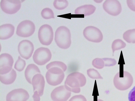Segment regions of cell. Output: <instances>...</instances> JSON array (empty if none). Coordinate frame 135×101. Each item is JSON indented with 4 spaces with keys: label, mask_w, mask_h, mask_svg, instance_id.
I'll use <instances>...</instances> for the list:
<instances>
[{
    "label": "cell",
    "mask_w": 135,
    "mask_h": 101,
    "mask_svg": "<svg viewBox=\"0 0 135 101\" xmlns=\"http://www.w3.org/2000/svg\"><path fill=\"white\" fill-rule=\"evenodd\" d=\"M86 82L84 75L78 72H74L67 77L64 83L65 87L70 92L79 93L80 91V87L84 86Z\"/></svg>",
    "instance_id": "2"
},
{
    "label": "cell",
    "mask_w": 135,
    "mask_h": 101,
    "mask_svg": "<svg viewBox=\"0 0 135 101\" xmlns=\"http://www.w3.org/2000/svg\"><path fill=\"white\" fill-rule=\"evenodd\" d=\"M127 2L129 8L132 10L135 11V0H127Z\"/></svg>",
    "instance_id": "30"
},
{
    "label": "cell",
    "mask_w": 135,
    "mask_h": 101,
    "mask_svg": "<svg viewBox=\"0 0 135 101\" xmlns=\"http://www.w3.org/2000/svg\"><path fill=\"white\" fill-rule=\"evenodd\" d=\"M83 34L85 38L90 42L99 43L103 40V35L101 31L93 26L86 27L83 31Z\"/></svg>",
    "instance_id": "8"
},
{
    "label": "cell",
    "mask_w": 135,
    "mask_h": 101,
    "mask_svg": "<svg viewBox=\"0 0 135 101\" xmlns=\"http://www.w3.org/2000/svg\"><path fill=\"white\" fill-rule=\"evenodd\" d=\"M123 37L128 43H135V29L126 31L123 34Z\"/></svg>",
    "instance_id": "20"
},
{
    "label": "cell",
    "mask_w": 135,
    "mask_h": 101,
    "mask_svg": "<svg viewBox=\"0 0 135 101\" xmlns=\"http://www.w3.org/2000/svg\"><path fill=\"white\" fill-rule=\"evenodd\" d=\"M68 2L66 0H55L53 2L55 8L58 10H62L66 8L68 5Z\"/></svg>",
    "instance_id": "22"
},
{
    "label": "cell",
    "mask_w": 135,
    "mask_h": 101,
    "mask_svg": "<svg viewBox=\"0 0 135 101\" xmlns=\"http://www.w3.org/2000/svg\"><path fill=\"white\" fill-rule=\"evenodd\" d=\"M21 6V2L19 0H2L0 2L1 9L8 14L16 13L20 10Z\"/></svg>",
    "instance_id": "9"
},
{
    "label": "cell",
    "mask_w": 135,
    "mask_h": 101,
    "mask_svg": "<svg viewBox=\"0 0 135 101\" xmlns=\"http://www.w3.org/2000/svg\"><path fill=\"white\" fill-rule=\"evenodd\" d=\"M97 101H103L102 100L100 99H98L97 100Z\"/></svg>",
    "instance_id": "32"
},
{
    "label": "cell",
    "mask_w": 135,
    "mask_h": 101,
    "mask_svg": "<svg viewBox=\"0 0 135 101\" xmlns=\"http://www.w3.org/2000/svg\"><path fill=\"white\" fill-rule=\"evenodd\" d=\"M26 65L25 61L18 56L14 65V68L17 71L21 72L24 69Z\"/></svg>",
    "instance_id": "24"
},
{
    "label": "cell",
    "mask_w": 135,
    "mask_h": 101,
    "mask_svg": "<svg viewBox=\"0 0 135 101\" xmlns=\"http://www.w3.org/2000/svg\"><path fill=\"white\" fill-rule=\"evenodd\" d=\"M17 77L16 71L12 69L8 73L4 75H0V80L2 83L9 85L13 83Z\"/></svg>",
    "instance_id": "19"
},
{
    "label": "cell",
    "mask_w": 135,
    "mask_h": 101,
    "mask_svg": "<svg viewBox=\"0 0 135 101\" xmlns=\"http://www.w3.org/2000/svg\"><path fill=\"white\" fill-rule=\"evenodd\" d=\"M15 27L10 24H6L0 26V39L5 40L11 37L14 32Z\"/></svg>",
    "instance_id": "16"
},
{
    "label": "cell",
    "mask_w": 135,
    "mask_h": 101,
    "mask_svg": "<svg viewBox=\"0 0 135 101\" xmlns=\"http://www.w3.org/2000/svg\"><path fill=\"white\" fill-rule=\"evenodd\" d=\"M54 33L52 27L49 25L45 24L39 28L38 32L39 41L42 44L48 46L52 43Z\"/></svg>",
    "instance_id": "6"
},
{
    "label": "cell",
    "mask_w": 135,
    "mask_h": 101,
    "mask_svg": "<svg viewBox=\"0 0 135 101\" xmlns=\"http://www.w3.org/2000/svg\"><path fill=\"white\" fill-rule=\"evenodd\" d=\"M51 57V53L49 49L47 48L41 47L35 50L33 55V59L35 63L42 65L49 62Z\"/></svg>",
    "instance_id": "5"
},
{
    "label": "cell",
    "mask_w": 135,
    "mask_h": 101,
    "mask_svg": "<svg viewBox=\"0 0 135 101\" xmlns=\"http://www.w3.org/2000/svg\"><path fill=\"white\" fill-rule=\"evenodd\" d=\"M126 46V43L121 39H117L114 40L112 45L113 55L115 50H118L124 48Z\"/></svg>",
    "instance_id": "21"
},
{
    "label": "cell",
    "mask_w": 135,
    "mask_h": 101,
    "mask_svg": "<svg viewBox=\"0 0 135 101\" xmlns=\"http://www.w3.org/2000/svg\"><path fill=\"white\" fill-rule=\"evenodd\" d=\"M133 82L132 76L128 72H123V76L120 72L117 73L113 79V83L115 87L120 90H124L129 88Z\"/></svg>",
    "instance_id": "4"
},
{
    "label": "cell",
    "mask_w": 135,
    "mask_h": 101,
    "mask_svg": "<svg viewBox=\"0 0 135 101\" xmlns=\"http://www.w3.org/2000/svg\"><path fill=\"white\" fill-rule=\"evenodd\" d=\"M96 7L91 4L84 5L77 8L75 10V13L77 14H84L85 16L93 14L96 10Z\"/></svg>",
    "instance_id": "18"
},
{
    "label": "cell",
    "mask_w": 135,
    "mask_h": 101,
    "mask_svg": "<svg viewBox=\"0 0 135 101\" xmlns=\"http://www.w3.org/2000/svg\"><path fill=\"white\" fill-rule=\"evenodd\" d=\"M41 15L42 17L45 19H49L55 18L53 11L48 8L43 9L41 12Z\"/></svg>",
    "instance_id": "23"
},
{
    "label": "cell",
    "mask_w": 135,
    "mask_h": 101,
    "mask_svg": "<svg viewBox=\"0 0 135 101\" xmlns=\"http://www.w3.org/2000/svg\"><path fill=\"white\" fill-rule=\"evenodd\" d=\"M87 74L89 77L92 79H103L98 72L93 68L88 69L87 70Z\"/></svg>",
    "instance_id": "25"
},
{
    "label": "cell",
    "mask_w": 135,
    "mask_h": 101,
    "mask_svg": "<svg viewBox=\"0 0 135 101\" xmlns=\"http://www.w3.org/2000/svg\"><path fill=\"white\" fill-rule=\"evenodd\" d=\"M35 29L33 22L30 20H25L19 23L17 28L16 34L20 37H27L33 34Z\"/></svg>",
    "instance_id": "7"
},
{
    "label": "cell",
    "mask_w": 135,
    "mask_h": 101,
    "mask_svg": "<svg viewBox=\"0 0 135 101\" xmlns=\"http://www.w3.org/2000/svg\"><path fill=\"white\" fill-rule=\"evenodd\" d=\"M104 10L108 13L116 16L121 12L122 8L120 3L117 0H107L103 4Z\"/></svg>",
    "instance_id": "14"
},
{
    "label": "cell",
    "mask_w": 135,
    "mask_h": 101,
    "mask_svg": "<svg viewBox=\"0 0 135 101\" xmlns=\"http://www.w3.org/2000/svg\"><path fill=\"white\" fill-rule=\"evenodd\" d=\"M46 68L48 70L45 75L48 83L53 86L61 84L64 77V72L67 69L66 65L60 61H54L48 64Z\"/></svg>",
    "instance_id": "1"
},
{
    "label": "cell",
    "mask_w": 135,
    "mask_h": 101,
    "mask_svg": "<svg viewBox=\"0 0 135 101\" xmlns=\"http://www.w3.org/2000/svg\"><path fill=\"white\" fill-rule=\"evenodd\" d=\"M69 101H87V100L84 96L81 95H79L73 96Z\"/></svg>",
    "instance_id": "28"
},
{
    "label": "cell",
    "mask_w": 135,
    "mask_h": 101,
    "mask_svg": "<svg viewBox=\"0 0 135 101\" xmlns=\"http://www.w3.org/2000/svg\"><path fill=\"white\" fill-rule=\"evenodd\" d=\"M40 96L37 91L34 92V94L32 96L33 101H40Z\"/></svg>",
    "instance_id": "31"
},
{
    "label": "cell",
    "mask_w": 135,
    "mask_h": 101,
    "mask_svg": "<svg viewBox=\"0 0 135 101\" xmlns=\"http://www.w3.org/2000/svg\"><path fill=\"white\" fill-rule=\"evenodd\" d=\"M18 51L22 58L28 59L32 56L34 50L33 44L30 41L24 40L21 41L18 47Z\"/></svg>",
    "instance_id": "10"
},
{
    "label": "cell",
    "mask_w": 135,
    "mask_h": 101,
    "mask_svg": "<svg viewBox=\"0 0 135 101\" xmlns=\"http://www.w3.org/2000/svg\"><path fill=\"white\" fill-rule=\"evenodd\" d=\"M14 62L12 57L7 53H2L0 55V74L4 75L12 70Z\"/></svg>",
    "instance_id": "11"
},
{
    "label": "cell",
    "mask_w": 135,
    "mask_h": 101,
    "mask_svg": "<svg viewBox=\"0 0 135 101\" xmlns=\"http://www.w3.org/2000/svg\"><path fill=\"white\" fill-rule=\"evenodd\" d=\"M71 34L69 29L67 27L61 26L56 29L55 33V41L60 48L66 49L71 43Z\"/></svg>",
    "instance_id": "3"
},
{
    "label": "cell",
    "mask_w": 135,
    "mask_h": 101,
    "mask_svg": "<svg viewBox=\"0 0 135 101\" xmlns=\"http://www.w3.org/2000/svg\"><path fill=\"white\" fill-rule=\"evenodd\" d=\"M30 96L28 92L22 88L12 90L7 95L6 101H26Z\"/></svg>",
    "instance_id": "13"
},
{
    "label": "cell",
    "mask_w": 135,
    "mask_h": 101,
    "mask_svg": "<svg viewBox=\"0 0 135 101\" xmlns=\"http://www.w3.org/2000/svg\"><path fill=\"white\" fill-rule=\"evenodd\" d=\"M105 66H111L115 65L117 63L116 60L114 59L109 58H103Z\"/></svg>",
    "instance_id": "27"
},
{
    "label": "cell",
    "mask_w": 135,
    "mask_h": 101,
    "mask_svg": "<svg viewBox=\"0 0 135 101\" xmlns=\"http://www.w3.org/2000/svg\"><path fill=\"white\" fill-rule=\"evenodd\" d=\"M71 92L64 85L55 88L52 92L51 97L53 101H66L70 97Z\"/></svg>",
    "instance_id": "12"
},
{
    "label": "cell",
    "mask_w": 135,
    "mask_h": 101,
    "mask_svg": "<svg viewBox=\"0 0 135 101\" xmlns=\"http://www.w3.org/2000/svg\"><path fill=\"white\" fill-rule=\"evenodd\" d=\"M45 83L44 78L43 75L41 74H35L32 79L33 92L37 91L40 96H42L44 93Z\"/></svg>",
    "instance_id": "15"
},
{
    "label": "cell",
    "mask_w": 135,
    "mask_h": 101,
    "mask_svg": "<svg viewBox=\"0 0 135 101\" xmlns=\"http://www.w3.org/2000/svg\"><path fill=\"white\" fill-rule=\"evenodd\" d=\"M128 99L129 101H135V86L129 92Z\"/></svg>",
    "instance_id": "29"
},
{
    "label": "cell",
    "mask_w": 135,
    "mask_h": 101,
    "mask_svg": "<svg viewBox=\"0 0 135 101\" xmlns=\"http://www.w3.org/2000/svg\"><path fill=\"white\" fill-rule=\"evenodd\" d=\"M92 64L95 67L98 69H101L104 66V63L103 58H97L92 61Z\"/></svg>",
    "instance_id": "26"
},
{
    "label": "cell",
    "mask_w": 135,
    "mask_h": 101,
    "mask_svg": "<svg viewBox=\"0 0 135 101\" xmlns=\"http://www.w3.org/2000/svg\"><path fill=\"white\" fill-rule=\"evenodd\" d=\"M41 73L38 67L34 64H31L27 66L25 72V75L27 82L32 84V78L35 74Z\"/></svg>",
    "instance_id": "17"
}]
</instances>
